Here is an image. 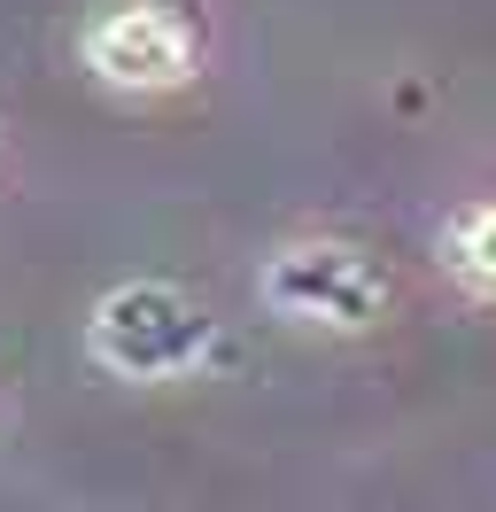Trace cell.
<instances>
[{"mask_svg": "<svg viewBox=\"0 0 496 512\" xmlns=\"http://www.w3.org/2000/svg\"><path fill=\"white\" fill-rule=\"evenodd\" d=\"M202 350H210V311L163 280L117 288L93 311V357L124 381H179L202 365Z\"/></svg>", "mask_w": 496, "mask_h": 512, "instance_id": "6da1fadb", "label": "cell"}, {"mask_svg": "<svg viewBox=\"0 0 496 512\" xmlns=\"http://www.w3.org/2000/svg\"><path fill=\"white\" fill-rule=\"evenodd\" d=\"M264 295L295 326H341L349 334V326H372L388 311V272L349 241H303L264 272Z\"/></svg>", "mask_w": 496, "mask_h": 512, "instance_id": "7a4b0ae2", "label": "cell"}, {"mask_svg": "<svg viewBox=\"0 0 496 512\" xmlns=\"http://www.w3.org/2000/svg\"><path fill=\"white\" fill-rule=\"evenodd\" d=\"M86 55L117 86H179L194 70V24L163 0H117V8L93 16Z\"/></svg>", "mask_w": 496, "mask_h": 512, "instance_id": "3957f363", "label": "cell"}, {"mask_svg": "<svg viewBox=\"0 0 496 512\" xmlns=\"http://www.w3.org/2000/svg\"><path fill=\"white\" fill-rule=\"evenodd\" d=\"M450 264H458L473 288H489L496 295V202L489 210H465L458 233H450Z\"/></svg>", "mask_w": 496, "mask_h": 512, "instance_id": "277c9868", "label": "cell"}]
</instances>
